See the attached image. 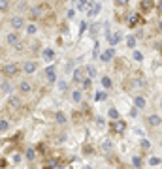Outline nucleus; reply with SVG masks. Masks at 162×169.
Listing matches in <instances>:
<instances>
[{"label": "nucleus", "instance_id": "41", "mask_svg": "<svg viewBox=\"0 0 162 169\" xmlns=\"http://www.w3.org/2000/svg\"><path fill=\"white\" fill-rule=\"evenodd\" d=\"M85 169H91V167H85Z\"/></svg>", "mask_w": 162, "mask_h": 169}, {"label": "nucleus", "instance_id": "29", "mask_svg": "<svg viewBox=\"0 0 162 169\" xmlns=\"http://www.w3.org/2000/svg\"><path fill=\"white\" fill-rule=\"evenodd\" d=\"M126 43H128V47H134V45H136V36H130L126 40Z\"/></svg>", "mask_w": 162, "mask_h": 169}, {"label": "nucleus", "instance_id": "24", "mask_svg": "<svg viewBox=\"0 0 162 169\" xmlns=\"http://www.w3.org/2000/svg\"><path fill=\"white\" fill-rule=\"evenodd\" d=\"M110 150H111V143H110V141H106V143L102 145V152H104V154H107Z\"/></svg>", "mask_w": 162, "mask_h": 169}, {"label": "nucleus", "instance_id": "8", "mask_svg": "<svg viewBox=\"0 0 162 169\" xmlns=\"http://www.w3.org/2000/svg\"><path fill=\"white\" fill-rule=\"evenodd\" d=\"M9 23H12V26L15 28V30H19V28H23V25H25V21H23V17H12L9 19Z\"/></svg>", "mask_w": 162, "mask_h": 169}, {"label": "nucleus", "instance_id": "37", "mask_svg": "<svg viewBox=\"0 0 162 169\" xmlns=\"http://www.w3.org/2000/svg\"><path fill=\"white\" fill-rule=\"evenodd\" d=\"M132 162H134V165H142V158H134Z\"/></svg>", "mask_w": 162, "mask_h": 169}, {"label": "nucleus", "instance_id": "40", "mask_svg": "<svg viewBox=\"0 0 162 169\" xmlns=\"http://www.w3.org/2000/svg\"><path fill=\"white\" fill-rule=\"evenodd\" d=\"M142 146H143V149H149V141L143 139V141H142Z\"/></svg>", "mask_w": 162, "mask_h": 169}, {"label": "nucleus", "instance_id": "20", "mask_svg": "<svg viewBox=\"0 0 162 169\" xmlns=\"http://www.w3.org/2000/svg\"><path fill=\"white\" fill-rule=\"evenodd\" d=\"M9 9V0H0V11H8Z\"/></svg>", "mask_w": 162, "mask_h": 169}, {"label": "nucleus", "instance_id": "22", "mask_svg": "<svg viewBox=\"0 0 162 169\" xmlns=\"http://www.w3.org/2000/svg\"><path fill=\"white\" fill-rule=\"evenodd\" d=\"M55 118H57V122H59V124H64V122H66V117H64V113H57Z\"/></svg>", "mask_w": 162, "mask_h": 169}, {"label": "nucleus", "instance_id": "2", "mask_svg": "<svg viewBox=\"0 0 162 169\" xmlns=\"http://www.w3.org/2000/svg\"><path fill=\"white\" fill-rule=\"evenodd\" d=\"M17 72H19L17 64H6V66H2V75H6V77H13V75H17Z\"/></svg>", "mask_w": 162, "mask_h": 169}, {"label": "nucleus", "instance_id": "21", "mask_svg": "<svg viewBox=\"0 0 162 169\" xmlns=\"http://www.w3.org/2000/svg\"><path fill=\"white\" fill-rule=\"evenodd\" d=\"M85 72H87V77H89V79L96 75V70H94V68H92V66H87V68H85Z\"/></svg>", "mask_w": 162, "mask_h": 169}, {"label": "nucleus", "instance_id": "36", "mask_svg": "<svg viewBox=\"0 0 162 169\" xmlns=\"http://www.w3.org/2000/svg\"><path fill=\"white\" fill-rule=\"evenodd\" d=\"M2 90H4V92H9L12 88H9V85H8V83H4V85H2Z\"/></svg>", "mask_w": 162, "mask_h": 169}, {"label": "nucleus", "instance_id": "31", "mask_svg": "<svg viewBox=\"0 0 162 169\" xmlns=\"http://www.w3.org/2000/svg\"><path fill=\"white\" fill-rule=\"evenodd\" d=\"M134 60H139V62H142V60H143V55L139 53V51H134Z\"/></svg>", "mask_w": 162, "mask_h": 169}, {"label": "nucleus", "instance_id": "17", "mask_svg": "<svg viewBox=\"0 0 162 169\" xmlns=\"http://www.w3.org/2000/svg\"><path fill=\"white\" fill-rule=\"evenodd\" d=\"M98 11H100V4H92V8L89 9V17H94V15H98Z\"/></svg>", "mask_w": 162, "mask_h": 169}, {"label": "nucleus", "instance_id": "16", "mask_svg": "<svg viewBox=\"0 0 162 169\" xmlns=\"http://www.w3.org/2000/svg\"><path fill=\"white\" fill-rule=\"evenodd\" d=\"M83 79H85V77H83V72H81V70H75V72H74V81H75V83H81Z\"/></svg>", "mask_w": 162, "mask_h": 169}, {"label": "nucleus", "instance_id": "18", "mask_svg": "<svg viewBox=\"0 0 162 169\" xmlns=\"http://www.w3.org/2000/svg\"><path fill=\"white\" fill-rule=\"evenodd\" d=\"M107 40H110V43H111V45H117L119 41H121V34H113L111 38L107 36Z\"/></svg>", "mask_w": 162, "mask_h": 169}, {"label": "nucleus", "instance_id": "7", "mask_svg": "<svg viewBox=\"0 0 162 169\" xmlns=\"http://www.w3.org/2000/svg\"><path fill=\"white\" fill-rule=\"evenodd\" d=\"M139 6H142L143 13H149V11L153 9V6H155V0H142V4H139Z\"/></svg>", "mask_w": 162, "mask_h": 169}, {"label": "nucleus", "instance_id": "1", "mask_svg": "<svg viewBox=\"0 0 162 169\" xmlns=\"http://www.w3.org/2000/svg\"><path fill=\"white\" fill-rule=\"evenodd\" d=\"M47 9H49V8H47V4L34 6V8H30V11H28V17H30L32 21H38L40 17H44V13H45Z\"/></svg>", "mask_w": 162, "mask_h": 169}, {"label": "nucleus", "instance_id": "39", "mask_svg": "<svg viewBox=\"0 0 162 169\" xmlns=\"http://www.w3.org/2000/svg\"><path fill=\"white\" fill-rule=\"evenodd\" d=\"M59 86H60V90H66V88H68V85H66V83H64V81H62V83H60Z\"/></svg>", "mask_w": 162, "mask_h": 169}, {"label": "nucleus", "instance_id": "14", "mask_svg": "<svg viewBox=\"0 0 162 169\" xmlns=\"http://www.w3.org/2000/svg\"><path fill=\"white\" fill-rule=\"evenodd\" d=\"M44 58L49 62V60H53V58H55V51H53V49H45L44 51Z\"/></svg>", "mask_w": 162, "mask_h": 169}, {"label": "nucleus", "instance_id": "3", "mask_svg": "<svg viewBox=\"0 0 162 169\" xmlns=\"http://www.w3.org/2000/svg\"><path fill=\"white\" fill-rule=\"evenodd\" d=\"M142 23H143V17L139 13H130L128 15V25L130 26H138V25H142Z\"/></svg>", "mask_w": 162, "mask_h": 169}, {"label": "nucleus", "instance_id": "6", "mask_svg": "<svg viewBox=\"0 0 162 169\" xmlns=\"http://www.w3.org/2000/svg\"><path fill=\"white\" fill-rule=\"evenodd\" d=\"M36 68H38V64H36V62H32V60H27V62L23 64L25 73H34V72H36Z\"/></svg>", "mask_w": 162, "mask_h": 169}, {"label": "nucleus", "instance_id": "33", "mask_svg": "<svg viewBox=\"0 0 162 169\" xmlns=\"http://www.w3.org/2000/svg\"><path fill=\"white\" fill-rule=\"evenodd\" d=\"M27 32L28 34H36V25H28L27 26Z\"/></svg>", "mask_w": 162, "mask_h": 169}, {"label": "nucleus", "instance_id": "15", "mask_svg": "<svg viewBox=\"0 0 162 169\" xmlns=\"http://www.w3.org/2000/svg\"><path fill=\"white\" fill-rule=\"evenodd\" d=\"M134 104H136V107L143 109V107H145V100H143L142 96H136V98H134Z\"/></svg>", "mask_w": 162, "mask_h": 169}, {"label": "nucleus", "instance_id": "27", "mask_svg": "<svg viewBox=\"0 0 162 169\" xmlns=\"http://www.w3.org/2000/svg\"><path fill=\"white\" fill-rule=\"evenodd\" d=\"M126 4H128V0H115V6H117V8H121V9H123V8H126Z\"/></svg>", "mask_w": 162, "mask_h": 169}, {"label": "nucleus", "instance_id": "25", "mask_svg": "<svg viewBox=\"0 0 162 169\" xmlns=\"http://www.w3.org/2000/svg\"><path fill=\"white\" fill-rule=\"evenodd\" d=\"M27 158H28V160H34V158H36V150L34 149H27Z\"/></svg>", "mask_w": 162, "mask_h": 169}, {"label": "nucleus", "instance_id": "11", "mask_svg": "<svg viewBox=\"0 0 162 169\" xmlns=\"http://www.w3.org/2000/svg\"><path fill=\"white\" fill-rule=\"evenodd\" d=\"M45 75H47V81H49V83L57 81V73H55V70H53V66H49L47 70H45Z\"/></svg>", "mask_w": 162, "mask_h": 169}, {"label": "nucleus", "instance_id": "12", "mask_svg": "<svg viewBox=\"0 0 162 169\" xmlns=\"http://www.w3.org/2000/svg\"><path fill=\"white\" fill-rule=\"evenodd\" d=\"M113 55H115L113 49H107V51H104V55L100 56V58H102V62H110V60L113 58Z\"/></svg>", "mask_w": 162, "mask_h": 169}, {"label": "nucleus", "instance_id": "4", "mask_svg": "<svg viewBox=\"0 0 162 169\" xmlns=\"http://www.w3.org/2000/svg\"><path fill=\"white\" fill-rule=\"evenodd\" d=\"M110 128H111V132H113V133H123V132H124V128H126V124H124L123 120H115L113 124H110Z\"/></svg>", "mask_w": 162, "mask_h": 169}, {"label": "nucleus", "instance_id": "35", "mask_svg": "<svg viewBox=\"0 0 162 169\" xmlns=\"http://www.w3.org/2000/svg\"><path fill=\"white\" fill-rule=\"evenodd\" d=\"M85 4H87V0H79V2H77V8H79V9H83V8H85Z\"/></svg>", "mask_w": 162, "mask_h": 169}, {"label": "nucleus", "instance_id": "28", "mask_svg": "<svg viewBox=\"0 0 162 169\" xmlns=\"http://www.w3.org/2000/svg\"><path fill=\"white\" fill-rule=\"evenodd\" d=\"M53 167H55V162H53V160H47L44 164V169H53Z\"/></svg>", "mask_w": 162, "mask_h": 169}, {"label": "nucleus", "instance_id": "5", "mask_svg": "<svg viewBox=\"0 0 162 169\" xmlns=\"http://www.w3.org/2000/svg\"><path fill=\"white\" fill-rule=\"evenodd\" d=\"M19 107H21V100L17 96H12L8 100V109L9 111H19Z\"/></svg>", "mask_w": 162, "mask_h": 169}, {"label": "nucleus", "instance_id": "23", "mask_svg": "<svg viewBox=\"0 0 162 169\" xmlns=\"http://www.w3.org/2000/svg\"><path fill=\"white\" fill-rule=\"evenodd\" d=\"M102 85H104L106 88H111V85H113V83H111V79H110V77H107V75H106V77L102 79Z\"/></svg>", "mask_w": 162, "mask_h": 169}, {"label": "nucleus", "instance_id": "10", "mask_svg": "<svg viewBox=\"0 0 162 169\" xmlns=\"http://www.w3.org/2000/svg\"><path fill=\"white\" fill-rule=\"evenodd\" d=\"M147 124H149V126H153V128L160 126V117H158V115H151V117L147 118Z\"/></svg>", "mask_w": 162, "mask_h": 169}, {"label": "nucleus", "instance_id": "30", "mask_svg": "<svg viewBox=\"0 0 162 169\" xmlns=\"http://www.w3.org/2000/svg\"><path fill=\"white\" fill-rule=\"evenodd\" d=\"M110 117L117 120V118H119V111H117V109H110Z\"/></svg>", "mask_w": 162, "mask_h": 169}, {"label": "nucleus", "instance_id": "32", "mask_svg": "<svg viewBox=\"0 0 162 169\" xmlns=\"http://www.w3.org/2000/svg\"><path fill=\"white\" fill-rule=\"evenodd\" d=\"M149 164H151V165H158V164H160V158H158V156L151 158V160H149Z\"/></svg>", "mask_w": 162, "mask_h": 169}, {"label": "nucleus", "instance_id": "26", "mask_svg": "<svg viewBox=\"0 0 162 169\" xmlns=\"http://www.w3.org/2000/svg\"><path fill=\"white\" fill-rule=\"evenodd\" d=\"M9 128V122L8 120H0V132H6Z\"/></svg>", "mask_w": 162, "mask_h": 169}, {"label": "nucleus", "instance_id": "34", "mask_svg": "<svg viewBox=\"0 0 162 169\" xmlns=\"http://www.w3.org/2000/svg\"><path fill=\"white\" fill-rule=\"evenodd\" d=\"M96 100H98V101L106 100V92H98V94H96Z\"/></svg>", "mask_w": 162, "mask_h": 169}, {"label": "nucleus", "instance_id": "38", "mask_svg": "<svg viewBox=\"0 0 162 169\" xmlns=\"http://www.w3.org/2000/svg\"><path fill=\"white\" fill-rule=\"evenodd\" d=\"M96 124H98V126H104V118L98 117V118H96Z\"/></svg>", "mask_w": 162, "mask_h": 169}, {"label": "nucleus", "instance_id": "9", "mask_svg": "<svg viewBox=\"0 0 162 169\" xmlns=\"http://www.w3.org/2000/svg\"><path fill=\"white\" fill-rule=\"evenodd\" d=\"M32 90V85L28 83V81H21L19 83V92H23V94H28Z\"/></svg>", "mask_w": 162, "mask_h": 169}, {"label": "nucleus", "instance_id": "13", "mask_svg": "<svg viewBox=\"0 0 162 169\" xmlns=\"http://www.w3.org/2000/svg\"><path fill=\"white\" fill-rule=\"evenodd\" d=\"M6 40H8V43H9V45H15V43L19 41V34H17V32H12V34H8V38H6Z\"/></svg>", "mask_w": 162, "mask_h": 169}, {"label": "nucleus", "instance_id": "19", "mask_svg": "<svg viewBox=\"0 0 162 169\" xmlns=\"http://www.w3.org/2000/svg\"><path fill=\"white\" fill-rule=\"evenodd\" d=\"M81 98H83L81 90H74V92H72V100H74V101H81Z\"/></svg>", "mask_w": 162, "mask_h": 169}]
</instances>
